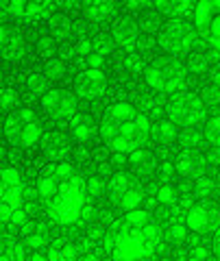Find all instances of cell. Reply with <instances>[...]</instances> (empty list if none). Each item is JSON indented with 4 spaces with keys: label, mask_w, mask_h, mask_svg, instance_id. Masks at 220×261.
Wrapping results in <instances>:
<instances>
[{
    "label": "cell",
    "mask_w": 220,
    "mask_h": 261,
    "mask_svg": "<svg viewBox=\"0 0 220 261\" xmlns=\"http://www.w3.org/2000/svg\"><path fill=\"white\" fill-rule=\"evenodd\" d=\"M0 48H3V57L7 61H20L29 53L27 39L22 37V33L7 27V24H3V29H0Z\"/></svg>",
    "instance_id": "obj_12"
},
{
    "label": "cell",
    "mask_w": 220,
    "mask_h": 261,
    "mask_svg": "<svg viewBox=\"0 0 220 261\" xmlns=\"http://www.w3.org/2000/svg\"><path fill=\"white\" fill-rule=\"evenodd\" d=\"M0 261H27V246H24V242H18V240H13L11 235L3 233Z\"/></svg>",
    "instance_id": "obj_17"
},
{
    "label": "cell",
    "mask_w": 220,
    "mask_h": 261,
    "mask_svg": "<svg viewBox=\"0 0 220 261\" xmlns=\"http://www.w3.org/2000/svg\"><path fill=\"white\" fill-rule=\"evenodd\" d=\"M79 261H99V257H94V255H85V257H81Z\"/></svg>",
    "instance_id": "obj_56"
},
{
    "label": "cell",
    "mask_w": 220,
    "mask_h": 261,
    "mask_svg": "<svg viewBox=\"0 0 220 261\" xmlns=\"http://www.w3.org/2000/svg\"><path fill=\"white\" fill-rule=\"evenodd\" d=\"M37 194L48 218L59 224L77 222L87 209V183L68 161L53 163L44 170L37 181Z\"/></svg>",
    "instance_id": "obj_1"
},
{
    "label": "cell",
    "mask_w": 220,
    "mask_h": 261,
    "mask_svg": "<svg viewBox=\"0 0 220 261\" xmlns=\"http://www.w3.org/2000/svg\"><path fill=\"white\" fill-rule=\"evenodd\" d=\"M214 250H216V257L220 261V228L216 231V240H214Z\"/></svg>",
    "instance_id": "obj_54"
},
{
    "label": "cell",
    "mask_w": 220,
    "mask_h": 261,
    "mask_svg": "<svg viewBox=\"0 0 220 261\" xmlns=\"http://www.w3.org/2000/svg\"><path fill=\"white\" fill-rule=\"evenodd\" d=\"M99 174H101V176H103V178H107V176H109V178H111V176H113V174H111V168H109V166H107V163H103V166H101V168H99Z\"/></svg>",
    "instance_id": "obj_53"
},
{
    "label": "cell",
    "mask_w": 220,
    "mask_h": 261,
    "mask_svg": "<svg viewBox=\"0 0 220 261\" xmlns=\"http://www.w3.org/2000/svg\"><path fill=\"white\" fill-rule=\"evenodd\" d=\"M5 137L7 142L20 148H31L35 144H42V126L37 116L31 109L11 111L5 120Z\"/></svg>",
    "instance_id": "obj_7"
},
{
    "label": "cell",
    "mask_w": 220,
    "mask_h": 261,
    "mask_svg": "<svg viewBox=\"0 0 220 261\" xmlns=\"http://www.w3.org/2000/svg\"><path fill=\"white\" fill-rule=\"evenodd\" d=\"M157 200L164 202V205H173V202L177 200V190L173 185H168V183L159 185L157 187Z\"/></svg>",
    "instance_id": "obj_40"
},
{
    "label": "cell",
    "mask_w": 220,
    "mask_h": 261,
    "mask_svg": "<svg viewBox=\"0 0 220 261\" xmlns=\"http://www.w3.org/2000/svg\"><path fill=\"white\" fill-rule=\"evenodd\" d=\"M179 140L185 148H199V146L205 142V135L201 133L199 128H183V133L179 135Z\"/></svg>",
    "instance_id": "obj_31"
},
{
    "label": "cell",
    "mask_w": 220,
    "mask_h": 261,
    "mask_svg": "<svg viewBox=\"0 0 220 261\" xmlns=\"http://www.w3.org/2000/svg\"><path fill=\"white\" fill-rule=\"evenodd\" d=\"M127 68L133 70V72L142 70V59H140L137 55H129V57H127Z\"/></svg>",
    "instance_id": "obj_46"
},
{
    "label": "cell",
    "mask_w": 220,
    "mask_h": 261,
    "mask_svg": "<svg viewBox=\"0 0 220 261\" xmlns=\"http://www.w3.org/2000/svg\"><path fill=\"white\" fill-rule=\"evenodd\" d=\"M216 15H220V0H201L194 7V27L201 35H207Z\"/></svg>",
    "instance_id": "obj_15"
},
{
    "label": "cell",
    "mask_w": 220,
    "mask_h": 261,
    "mask_svg": "<svg viewBox=\"0 0 220 261\" xmlns=\"http://www.w3.org/2000/svg\"><path fill=\"white\" fill-rule=\"evenodd\" d=\"M159 11H168V13H175V18H183L187 11H194V3L190 0H181V3H155Z\"/></svg>",
    "instance_id": "obj_28"
},
{
    "label": "cell",
    "mask_w": 220,
    "mask_h": 261,
    "mask_svg": "<svg viewBox=\"0 0 220 261\" xmlns=\"http://www.w3.org/2000/svg\"><path fill=\"white\" fill-rule=\"evenodd\" d=\"M127 7H129V9H149V7H155L153 3H133V0H131V3H127Z\"/></svg>",
    "instance_id": "obj_51"
},
{
    "label": "cell",
    "mask_w": 220,
    "mask_h": 261,
    "mask_svg": "<svg viewBox=\"0 0 220 261\" xmlns=\"http://www.w3.org/2000/svg\"><path fill=\"white\" fill-rule=\"evenodd\" d=\"M111 161L116 163V166H125V163H129V157H127L125 152H116V154L111 157Z\"/></svg>",
    "instance_id": "obj_49"
},
{
    "label": "cell",
    "mask_w": 220,
    "mask_h": 261,
    "mask_svg": "<svg viewBox=\"0 0 220 261\" xmlns=\"http://www.w3.org/2000/svg\"><path fill=\"white\" fill-rule=\"evenodd\" d=\"M77 7H79L77 3H63V5H61V9H77Z\"/></svg>",
    "instance_id": "obj_55"
},
{
    "label": "cell",
    "mask_w": 220,
    "mask_h": 261,
    "mask_svg": "<svg viewBox=\"0 0 220 261\" xmlns=\"http://www.w3.org/2000/svg\"><path fill=\"white\" fill-rule=\"evenodd\" d=\"M75 31L77 24L68 15H53L51 18V35L55 39H68L70 35H75Z\"/></svg>",
    "instance_id": "obj_19"
},
{
    "label": "cell",
    "mask_w": 220,
    "mask_h": 261,
    "mask_svg": "<svg viewBox=\"0 0 220 261\" xmlns=\"http://www.w3.org/2000/svg\"><path fill=\"white\" fill-rule=\"evenodd\" d=\"M42 109L53 120H70L77 116L79 102H77V96L66 92V89H51L42 98Z\"/></svg>",
    "instance_id": "obj_9"
},
{
    "label": "cell",
    "mask_w": 220,
    "mask_h": 261,
    "mask_svg": "<svg viewBox=\"0 0 220 261\" xmlns=\"http://www.w3.org/2000/svg\"><path fill=\"white\" fill-rule=\"evenodd\" d=\"M85 59H87V65H89V68H92V70H101L103 68V57L101 55H89V57H85Z\"/></svg>",
    "instance_id": "obj_47"
},
{
    "label": "cell",
    "mask_w": 220,
    "mask_h": 261,
    "mask_svg": "<svg viewBox=\"0 0 220 261\" xmlns=\"http://www.w3.org/2000/svg\"><path fill=\"white\" fill-rule=\"evenodd\" d=\"M105 192V183H103V178L101 176H92L87 181V194L92 196V198H99V196H103Z\"/></svg>",
    "instance_id": "obj_43"
},
{
    "label": "cell",
    "mask_w": 220,
    "mask_h": 261,
    "mask_svg": "<svg viewBox=\"0 0 220 261\" xmlns=\"http://www.w3.org/2000/svg\"><path fill=\"white\" fill-rule=\"evenodd\" d=\"M107 246H109V252L118 261H142L157 255L161 250L164 235H161V228L153 222L142 226L122 222V226L111 233V238L107 240Z\"/></svg>",
    "instance_id": "obj_3"
},
{
    "label": "cell",
    "mask_w": 220,
    "mask_h": 261,
    "mask_svg": "<svg viewBox=\"0 0 220 261\" xmlns=\"http://www.w3.org/2000/svg\"><path fill=\"white\" fill-rule=\"evenodd\" d=\"M194 194L201 196V198H209V196L216 194V183L209 176H199L194 181Z\"/></svg>",
    "instance_id": "obj_33"
},
{
    "label": "cell",
    "mask_w": 220,
    "mask_h": 261,
    "mask_svg": "<svg viewBox=\"0 0 220 261\" xmlns=\"http://www.w3.org/2000/svg\"><path fill=\"white\" fill-rule=\"evenodd\" d=\"M27 261H51V259H48V255H44V252L35 250L33 255H29V259H27Z\"/></svg>",
    "instance_id": "obj_52"
},
{
    "label": "cell",
    "mask_w": 220,
    "mask_h": 261,
    "mask_svg": "<svg viewBox=\"0 0 220 261\" xmlns=\"http://www.w3.org/2000/svg\"><path fill=\"white\" fill-rule=\"evenodd\" d=\"M83 13L89 22H107L116 13V5L113 3H87L83 7Z\"/></svg>",
    "instance_id": "obj_18"
},
{
    "label": "cell",
    "mask_w": 220,
    "mask_h": 261,
    "mask_svg": "<svg viewBox=\"0 0 220 261\" xmlns=\"http://www.w3.org/2000/svg\"><path fill=\"white\" fill-rule=\"evenodd\" d=\"M173 170H175V166H173V163H161V174H164V178H170V176H173Z\"/></svg>",
    "instance_id": "obj_50"
},
{
    "label": "cell",
    "mask_w": 220,
    "mask_h": 261,
    "mask_svg": "<svg viewBox=\"0 0 220 261\" xmlns=\"http://www.w3.org/2000/svg\"><path fill=\"white\" fill-rule=\"evenodd\" d=\"M207 57L203 55V53H192L190 57H187V70H192V72H197V74H203V72H207Z\"/></svg>",
    "instance_id": "obj_35"
},
{
    "label": "cell",
    "mask_w": 220,
    "mask_h": 261,
    "mask_svg": "<svg viewBox=\"0 0 220 261\" xmlns=\"http://www.w3.org/2000/svg\"><path fill=\"white\" fill-rule=\"evenodd\" d=\"M105 89H107V76L103 70L87 68L75 79V92L79 98H85V100H94V98L103 96Z\"/></svg>",
    "instance_id": "obj_11"
},
{
    "label": "cell",
    "mask_w": 220,
    "mask_h": 261,
    "mask_svg": "<svg viewBox=\"0 0 220 261\" xmlns=\"http://www.w3.org/2000/svg\"><path fill=\"white\" fill-rule=\"evenodd\" d=\"M151 118H146L129 102L111 105L101 122V137L116 152H133L144 148V144L151 140Z\"/></svg>",
    "instance_id": "obj_2"
},
{
    "label": "cell",
    "mask_w": 220,
    "mask_h": 261,
    "mask_svg": "<svg viewBox=\"0 0 220 261\" xmlns=\"http://www.w3.org/2000/svg\"><path fill=\"white\" fill-rule=\"evenodd\" d=\"M203 102L209 105V107H216L220 105V89L214 85V87H205L203 89Z\"/></svg>",
    "instance_id": "obj_44"
},
{
    "label": "cell",
    "mask_w": 220,
    "mask_h": 261,
    "mask_svg": "<svg viewBox=\"0 0 220 261\" xmlns=\"http://www.w3.org/2000/svg\"><path fill=\"white\" fill-rule=\"evenodd\" d=\"M113 46H116V42H113V37L107 35V33H96V35L92 37V50H94V55L107 57V55L113 53Z\"/></svg>",
    "instance_id": "obj_26"
},
{
    "label": "cell",
    "mask_w": 220,
    "mask_h": 261,
    "mask_svg": "<svg viewBox=\"0 0 220 261\" xmlns=\"http://www.w3.org/2000/svg\"><path fill=\"white\" fill-rule=\"evenodd\" d=\"M205 140L220 150V116H214L207 120L205 124Z\"/></svg>",
    "instance_id": "obj_30"
},
{
    "label": "cell",
    "mask_w": 220,
    "mask_h": 261,
    "mask_svg": "<svg viewBox=\"0 0 220 261\" xmlns=\"http://www.w3.org/2000/svg\"><path fill=\"white\" fill-rule=\"evenodd\" d=\"M111 37L116 42V46L125 48V50H131L137 44V37H140V27H137V22L133 18L122 15V18L113 20L111 24Z\"/></svg>",
    "instance_id": "obj_13"
},
{
    "label": "cell",
    "mask_w": 220,
    "mask_h": 261,
    "mask_svg": "<svg viewBox=\"0 0 220 261\" xmlns=\"http://www.w3.org/2000/svg\"><path fill=\"white\" fill-rule=\"evenodd\" d=\"M131 187V178H129L125 172H118L109 178V185H107V192H109V198L111 202H118L122 200V196L127 194V190Z\"/></svg>",
    "instance_id": "obj_21"
},
{
    "label": "cell",
    "mask_w": 220,
    "mask_h": 261,
    "mask_svg": "<svg viewBox=\"0 0 220 261\" xmlns=\"http://www.w3.org/2000/svg\"><path fill=\"white\" fill-rule=\"evenodd\" d=\"M46 76L48 81H59L66 76V63H63V59H53L46 63Z\"/></svg>",
    "instance_id": "obj_36"
},
{
    "label": "cell",
    "mask_w": 220,
    "mask_h": 261,
    "mask_svg": "<svg viewBox=\"0 0 220 261\" xmlns=\"http://www.w3.org/2000/svg\"><path fill=\"white\" fill-rule=\"evenodd\" d=\"M129 163L133 166L135 172H140V174H149L153 166H155V159H153V152L151 150H133L131 154H129Z\"/></svg>",
    "instance_id": "obj_22"
},
{
    "label": "cell",
    "mask_w": 220,
    "mask_h": 261,
    "mask_svg": "<svg viewBox=\"0 0 220 261\" xmlns=\"http://www.w3.org/2000/svg\"><path fill=\"white\" fill-rule=\"evenodd\" d=\"M155 133H157L161 142H173L177 137V124L170 120H161V122H157V126H155Z\"/></svg>",
    "instance_id": "obj_34"
},
{
    "label": "cell",
    "mask_w": 220,
    "mask_h": 261,
    "mask_svg": "<svg viewBox=\"0 0 220 261\" xmlns=\"http://www.w3.org/2000/svg\"><path fill=\"white\" fill-rule=\"evenodd\" d=\"M48 259L51 261H79L77 248L72 244H55L48 248Z\"/></svg>",
    "instance_id": "obj_25"
},
{
    "label": "cell",
    "mask_w": 220,
    "mask_h": 261,
    "mask_svg": "<svg viewBox=\"0 0 220 261\" xmlns=\"http://www.w3.org/2000/svg\"><path fill=\"white\" fill-rule=\"evenodd\" d=\"M207 39H209V46L214 48V53L220 55V15H216L214 22H211L209 33H207Z\"/></svg>",
    "instance_id": "obj_38"
},
{
    "label": "cell",
    "mask_w": 220,
    "mask_h": 261,
    "mask_svg": "<svg viewBox=\"0 0 220 261\" xmlns=\"http://www.w3.org/2000/svg\"><path fill=\"white\" fill-rule=\"evenodd\" d=\"M144 79L153 92L177 94L187 83V65L175 57H159L144 68Z\"/></svg>",
    "instance_id": "obj_5"
},
{
    "label": "cell",
    "mask_w": 220,
    "mask_h": 261,
    "mask_svg": "<svg viewBox=\"0 0 220 261\" xmlns=\"http://www.w3.org/2000/svg\"><path fill=\"white\" fill-rule=\"evenodd\" d=\"M42 152L51 161L61 163V161H66L70 157L72 144H70V140L63 133H59V130H53V133H46L42 137Z\"/></svg>",
    "instance_id": "obj_14"
},
{
    "label": "cell",
    "mask_w": 220,
    "mask_h": 261,
    "mask_svg": "<svg viewBox=\"0 0 220 261\" xmlns=\"http://www.w3.org/2000/svg\"><path fill=\"white\" fill-rule=\"evenodd\" d=\"M125 222L127 224H133V226H142V224H149V214L144 209H133V211H127L125 216Z\"/></svg>",
    "instance_id": "obj_39"
},
{
    "label": "cell",
    "mask_w": 220,
    "mask_h": 261,
    "mask_svg": "<svg viewBox=\"0 0 220 261\" xmlns=\"http://www.w3.org/2000/svg\"><path fill=\"white\" fill-rule=\"evenodd\" d=\"M70 126H72L75 137L81 140V142H87L89 137H92V122H89L85 116H75L72 122H70Z\"/></svg>",
    "instance_id": "obj_27"
},
{
    "label": "cell",
    "mask_w": 220,
    "mask_h": 261,
    "mask_svg": "<svg viewBox=\"0 0 220 261\" xmlns=\"http://www.w3.org/2000/svg\"><path fill=\"white\" fill-rule=\"evenodd\" d=\"M175 168L179 170V174L190 176V174L197 172V159H194V154H190V152H181V154L177 157Z\"/></svg>",
    "instance_id": "obj_32"
},
{
    "label": "cell",
    "mask_w": 220,
    "mask_h": 261,
    "mask_svg": "<svg viewBox=\"0 0 220 261\" xmlns=\"http://www.w3.org/2000/svg\"><path fill=\"white\" fill-rule=\"evenodd\" d=\"M199 29L192 22H187L183 18H175L168 20L161 27L157 42L159 48L170 57H183V55H192V50L199 44Z\"/></svg>",
    "instance_id": "obj_6"
},
{
    "label": "cell",
    "mask_w": 220,
    "mask_h": 261,
    "mask_svg": "<svg viewBox=\"0 0 220 261\" xmlns=\"http://www.w3.org/2000/svg\"><path fill=\"white\" fill-rule=\"evenodd\" d=\"M20 235L24 246L31 250H42L48 244V228L44 222H27L20 226Z\"/></svg>",
    "instance_id": "obj_16"
},
{
    "label": "cell",
    "mask_w": 220,
    "mask_h": 261,
    "mask_svg": "<svg viewBox=\"0 0 220 261\" xmlns=\"http://www.w3.org/2000/svg\"><path fill=\"white\" fill-rule=\"evenodd\" d=\"M37 53L44 57H53L55 55V37L51 35H42L37 39Z\"/></svg>",
    "instance_id": "obj_41"
},
{
    "label": "cell",
    "mask_w": 220,
    "mask_h": 261,
    "mask_svg": "<svg viewBox=\"0 0 220 261\" xmlns=\"http://www.w3.org/2000/svg\"><path fill=\"white\" fill-rule=\"evenodd\" d=\"M185 224L194 233H214L220 228V211L214 205L199 202V205H192L190 211H187Z\"/></svg>",
    "instance_id": "obj_10"
},
{
    "label": "cell",
    "mask_w": 220,
    "mask_h": 261,
    "mask_svg": "<svg viewBox=\"0 0 220 261\" xmlns=\"http://www.w3.org/2000/svg\"><path fill=\"white\" fill-rule=\"evenodd\" d=\"M137 111L144 113L146 118H159L161 113L166 111V105L155 96H142L140 98V105H137Z\"/></svg>",
    "instance_id": "obj_23"
},
{
    "label": "cell",
    "mask_w": 220,
    "mask_h": 261,
    "mask_svg": "<svg viewBox=\"0 0 220 261\" xmlns=\"http://www.w3.org/2000/svg\"><path fill=\"white\" fill-rule=\"evenodd\" d=\"M53 9H55L53 3H27L22 20L24 22H37V20H44V18H53L51 15Z\"/></svg>",
    "instance_id": "obj_20"
},
{
    "label": "cell",
    "mask_w": 220,
    "mask_h": 261,
    "mask_svg": "<svg viewBox=\"0 0 220 261\" xmlns=\"http://www.w3.org/2000/svg\"><path fill=\"white\" fill-rule=\"evenodd\" d=\"M27 185L15 168L3 170V187H0V218L3 224L24 226L27 224Z\"/></svg>",
    "instance_id": "obj_4"
},
{
    "label": "cell",
    "mask_w": 220,
    "mask_h": 261,
    "mask_svg": "<svg viewBox=\"0 0 220 261\" xmlns=\"http://www.w3.org/2000/svg\"><path fill=\"white\" fill-rule=\"evenodd\" d=\"M209 76H211V83H214V85H216V87L220 89V63H216L214 68H211Z\"/></svg>",
    "instance_id": "obj_48"
},
{
    "label": "cell",
    "mask_w": 220,
    "mask_h": 261,
    "mask_svg": "<svg viewBox=\"0 0 220 261\" xmlns=\"http://www.w3.org/2000/svg\"><path fill=\"white\" fill-rule=\"evenodd\" d=\"M168 120L183 128H199L207 120V107L197 94H175L166 105Z\"/></svg>",
    "instance_id": "obj_8"
},
{
    "label": "cell",
    "mask_w": 220,
    "mask_h": 261,
    "mask_svg": "<svg viewBox=\"0 0 220 261\" xmlns=\"http://www.w3.org/2000/svg\"><path fill=\"white\" fill-rule=\"evenodd\" d=\"M29 89H31V94L44 98L48 92H51V81H48L46 74H31L29 76Z\"/></svg>",
    "instance_id": "obj_29"
},
{
    "label": "cell",
    "mask_w": 220,
    "mask_h": 261,
    "mask_svg": "<svg viewBox=\"0 0 220 261\" xmlns=\"http://www.w3.org/2000/svg\"><path fill=\"white\" fill-rule=\"evenodd\" d=\"M144 200V192H142V187L137 185V183H131V187L127 190V194L122 196V200L118 202V205L125 209V211H133L140 207V202Z\"/></svg>",
    "instance_id": "obj_24"
},
{
    "label": "cell",
    "mask_w": 220,
    "mask_h": 261,
    "mask_svg": "<svg viewBox=\"0 0 220 261\" xmlns=\"http://www.w3.org/2000/svg\"><path fill=\"white\" fill-rule=\"evenodd\" d=\"M207 257H209V252L205 246H194L190 250V261H207Z\"/></svg>",
    "instance_id": "obj_45"
},
{
    "label": "cell",
    "mask_w": 220,
    "mask_h": 261,
    "mask_svg": "<svg viewBox=\"0 0 220 261\" xmlns=\"http://www.w3.org/2000/svg\"><path fill=\"white\" fill-rule=\"evenodd\" d=\"M187 235V224H181V222H175L168 226V238L173 242H183Z\"/></svg>",
    "instance_id": "obj_42"
},
{
    "label": "cell",
    "mask_w": 220,
    "mask_h": 261,
    "mask_svg": "<svg viewBox=\"0 0 220 261\" xmlns=\"http://www.w3.org/2000/svg\"><path fill=\"white\" fill-rule=\"evenodd\" d=\"M18 105V94H15L13 87H5L3 94H0V109L3 111H9Z\"/></svg>",
    "instance_id": "obj_37"
}]
</instances>
